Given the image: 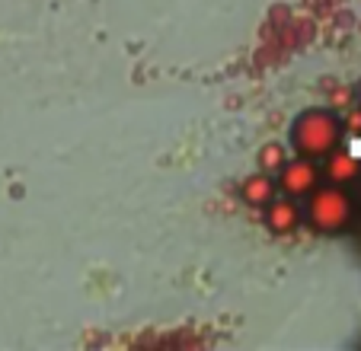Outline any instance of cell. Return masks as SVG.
Here are the masks:
<instances>
[{"label":"cell","instance_id":"obj_2","mask_svg":"<svg viewBox=\"0 0 361 351\" xmlns=\"http://www.w3.org/2000/svg\"><path fill=\"white\" fill-rule=\"evenodd\" d=\"M355 202L345 192V185H317L304 198V221L317 233H339L352 223Z\"/></svg>","mask_w":361,"mask_h":351},{"label":"cell","instance_id":"obj_7","mask_svg":"<svg viewBox=\"0 0 361 351\" xmlns=\"http://www.w3.org/2000/svg\"><path fill=\"white\" fill-rule=\"evenodd\" d=\"M288 160V150L281 147V144H266V147H259V169H266V173H279L281 166H285Z\"/></svg>","mask_w":361,"mask_h":351},{"label":"cell","instance_id":"obj_5","mask_svg":"<svg viewBox=\"0 0 361 351\" xmlns=\"http://www.w3.org/2000/svg\"><path fill=\"white\" fill-rule=\"evenodd\" d=\"M323 176H326L333 185H348L355 183L361 176V160L355 154H348V150L336 147L333 154L326 156V166H323Z\"/></svg>","mask_w":361,"mask_h":351},{"label":"cell","instance_id":"obj_3","mask_svg":"<svg viewBox=\"0 0 361 351\" xmlns=\"http://www.w3.org/2000/svg\"><path fill=\"white\" fill-rule=\"evenodd\" d=\"M275 183H279V192L288 198H307L310 192L320 185V169H317V160H307V156H288L285 166L275 173Z\"/></svg>","mask_w":361,"mask_h":351},{"label":"cell","instance_id":"obj_1","mask_svg":"<svg viewBox=\"0 0 361 351\" xmlns=\"http://www.w3.org/2000/svg\"><path fill=\"white\" fill-rule=\"evenodd\" d=\"M342 144V122L329 109H307L291 125V147L307 160H326Z\"/></svg>","mask_w":361,"mask_h":351},{"label":"cell","instance_id":"obj_6","mask_svg":"<svg viewBox=\"0 0 361 351\" xmlns=\"http://www.w3.org/2000/svg\"><path fill=\"white\" fill-rule=\"evenodd\" d=\"M240 195H243V202L252 204V208H266V204L279 195V183H275L272 173L259 169V173L246 176V183H243V189H240Z\"/></svg>","mask_w":361,"mask_h":351},{"label":"cell","instance_id":"obj_8","mask_svg":"<svg viewBox=\"0 0 361 351\" xmlns=\"http://www.w3.org/2000/svg\"><path fill=\"white\" fill-rule=\"evenodd\" d=\"M355 183H358V202H361V176H358V179H355Z\"/></svg>","mask_w":361,"mask_h":351},{"label":"cell","instance_id":"obj_9","mask_svg":"<svg viewBox=\"0 0 361 351\" xmlns=\"http://www.w3.org/2000/svg\"><path fill=\"white\" fill-rule=\"evenodd\" d=\"M358 102H361V93H358Z\"/></svg>","mask_w":361,"mask_h":351},{"label":"cell","instance_id":"obj_4","mask_svg":"<svg viewBox=\"0 0 361 351\" xmlns=\"http://www.w3.org/2000/svg\"><path fill=\"white\" fill-rule=\"evenodd\" d=\"M300 221H304V208L298 204V198H288L279 192V195L266 204V223L275 233H291V230H298Z\"/></svg>","mask_w":361,"mask_h":351}]
</instances>
